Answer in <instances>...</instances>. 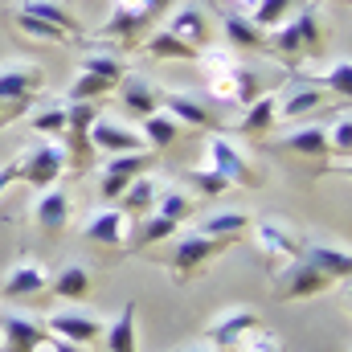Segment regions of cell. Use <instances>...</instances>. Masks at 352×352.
I'll use <instances>...</instances> for the list:
<instances>
[{"instance_id": "1f68e13d", "label": "cell", "mask_w": 352, "mask_h": 352, "mask_svg": "<svg viewBox=\"0 0 352 352\" xmlns=\"http://www.w3.org/2000/svg\"><path fill=\"white\" fill-rule=\"evenodd\" d=\"M173 234H176V221L160 217V213H144V217L135 221V230H131L127 246H152V242H168Z\"/></svg>"}, {"instance_id": "74e56055", "label": "cell", "mask_w": 352, "mask_h": 352, "mask_svg": "<svg viewBox=\"0 0 352 352\" xmlns=\"http://www.w3.org/2000/svg\"><path fill=\"white\" fill-rule=\"evenodd\" d=\"M29 127L41 140H62V131H66V107H41V111H33Z\"/></svg>"}, {"instance_id": "f6af8a7d", "label": "cell", "mask_w": 352, "mask_h": 352, "mask_svg": "<svg viewBox=\"0 0 352 352\" xmlns=\"http://www.w3.org/2000/svg\"><path fill=\"white\" fill-rule=\"evenodd\" d=\"M205 90H209V98H213V102L238 107V94H234V82H230V70H226V74H209V82H205Z\"/></svg>"}, {"instance_id": "8992f818", "label": "cell", "mask_w": 352, "mask_h": 352, "mask_svg": "<svg viewBox=\"0 0 352 352\" xmlns=\"http://www.w3.org/2000/svg\"><path fill=\"white\" fill-rule=\"evenodd\" d=\"M328 287H332V278H328L324 270H316L307 258H291V263L274 274V295H278L283 303L311 299V295H320V291H328Z\"/></svg>"}, {"instance_id": "3957f363", "label": "cell", "mask_w": 352, "mask_h": 352, "mask_svg": "<svg viewBox=\"0 0 352 352\" xmlns=\"http://www.w3.org/2000/svg\"><path fill=\"white\" fill-rule=\"evenodd\" d=\"M226 246H230L226 238H205V234H197V230H192V234H180V238L173 242V254H168V270H173V278L176 283H188L201 266L213 263Z\"/></svg>"}, {"instance_id": "7dc6e473", "label": "cell", "mask_w": 352, "mask_h": 352, "mask_svg": "<svg viewBox=\"0 0 352 352\" xmlns=\"http://www.w3.org/2000/svg\"><path fill=\"white\" fill-rule=\"evenodd\" d=\"M258 0H226V8H234V12H246V8H254Z\"/></svg>"}, {"instance_id": "7a4b0ae2", "label": "cell", "mask_w": 352, "mask_h": 352, "mask_svg": "<svg viewBox=\"0 0 352 352\" xmlns=\"http://www.w3.org/2000/svg\"><path fill=\"white\" fill-rule=\"evenodd\" d=\"M98 102H66V131H62V152H66V164L74 168H90V123L98 119Z\"/></svg>"}, {"instance_id": "9a60e30c", "label": "cell", "mask_w": 352, "mask_h": 352, "mask_svg": "<svg viewBox=\"0 0 352 352\" xmlns=\"http://www.w3.org/2000/svg\"><path fill=\"white\" fill-rule=\"evenodd\" d=\"M148 25H152V16H148V12L115 8V12L107 16V25L98 29V41H111V45H123V50H135Z\"/></svg>"}, {"instance_id": "4316f807", "label": "cell", "mask_w": 352, "mask_h": 352, "mask_svg": "<svg viewBox=\"0 0 352 352\" xmlns=\"http://www.w3.org/2000/svg\"><path fill=\"white\" fill-rule=\"evenodd\" d=\"M140 140H144L152 152H164V148H173L176 140H180V123H176L173 115L156 111V115L140 119Z\"/></svg>"}, {"instance_id": "5b68a950", "label": "cell", "mask_w": 352, "mask_h": 352, "mask_svg": "<svg viewBox=\"0 0 352 352\" xmlns=\"http://www.w3.org/2000/svg\"><path fill=\"white\" fill-rule=\"evenodd\" d=\"M205 156H209V168H217V173L226 176L230 184H242V188H263V176L258 168L246 160V152L238 148V144H230L226 135H213L209 144H205Z\"/></svg>"}, {"instance_id": "30bf717a", "label": "cell", "mask_w": 352, "mask_h": 352, "mask_svg": "<svg viewBox=\"0 0 352 352\" xmlns=\"http://www.w3.org/2000/svg\"><path fill=\"white\" fill-rule=\"evenodd\" d=\"M160 107H164V115H173L176 123H188V127H209V131H221L226 123H221V115L209 107V102H201V98H192V94H180V90H160Z\"/></svg>"}, {"instance_id": "b9f144b4", "label": "cell", "mask_w": 352, "mask_h": 352, "mask_svg": "<svg viewBox=\"0 0 352 352\" xmlns=\"http://www.w3.org/2000/svg\"><path fill=\"white\" fill-rule=\"evenodd\" d=\"M324 90L336 94L340 102H349V90H352V62L349 58H340L336 66H328V74H324Z\"/></svg>"}, {"instance_id": "836d02e7", "label": "cell", "mask_w": 352, "mask_h": 352, "mask_svg": "<svg viewBox=\"0 0 352 352\" xmlns=\"http://www.w3.org/2000/svg\"><path fill=\"white\" fill-rule=\"evenodd\" d=\"M12 25L25 33V37H33V41H50V45H62V41H70V33H62L58 25H50V21H41V16H33V12H12Z\"/></svg>"}, {"instance_id": "ee69618b", "label": "cell", "mask_w": 352, "mask_h": 352, "mask_svg": "<svg viewBox=\"0 0 352 352\" xmlns=\"http://www.w3.org/2000/svg\"><path fill=\"white\" fill-rule=\"evenodd\" d=\"M234 349L238 352H283V340H278L274 332H266V328H254V332H246Z\"/></svg>"}, {"instance_id": "4dcf8cb0", "label": "cell", "mask_w": 352, "mask_h": 352, "mask_svg": "<svg viewBox=\"0 0 352 352\" xmlns=\"http://www.w3.org/2000/svg\"><path fill=\"white\" fill-rule=\"evenodd\" d=\"M144 50H148V58H156V62H197V50L192 45H184V41H176L173 33H152L148 41H144Z\"/></svg>"}, {"instance_id": "8d00e7d4", "label": "cell", "mask_w": 352, "mask_h": 352, "mask_svg": "<svg viewBox=\"0 0 352 352\" xmlns=\"http://www.w3.org/2000/svg\"><path fill=\"white\" fill-rule=\"evenodd\" d=\"M230 82H234V94H238V107H246V102H254V98L263 94V78H258L254 66L234 62V66H230Z\"/></svg>"}, {"instance_id": "e0dca14e", "label": "cell", "mask_w": 352, "mask_h": 352, "mask_svg": "<svg viewBox=\"0 0 352 352\" xmlns=\"http://www.w3.org/2000/svg\"><path fill=\"white\" fill-rule=\"evenodd\" d=\"M127 221L131 217L119 205L115 209H98L87 226H82V238L94 242V246H127Z\"/></svg>"}, {"instance_id": "7c38bea8", "label": "cell", "mask_w": 352, "mask_h": 352, "mask_svg": "<svg viewBox=\"0 0 352 352\" xmlns=\"http://www.w3.org/2000/svg\"><path fill=\"white\" fill-rule=\"evenodd\" d=\"M50 336H58V340H70V344H94L98 336H102V320H94V316H78V311H54L45 324H41Z\"/></svg>"}, {"instance_id": "52a82bcc", "label": "cell", "mask_w": 352, "mask_h": 352, "mask_svg": "<svg viewBox=\"0 0 352 352\" xmlns=\"http://www.w3.org/2000/svg\"><path fill=\"white\" fill-rule=\"evenodd\" d=\"M152 168V152H127V156H111L98 173V197L102 201H119V192Z\"/></svg>"}, {"instance_id": "9c48e42d", "label": "cell", "mask_w": 352, "mask_h": 352, "mask_svg": "<svg viewBox=\"0 0 352 352\" xmlns=\"http://www.w3.org/2000/svg\"><path fill=\"white\" fill-rule=\"evenodd\" d=\"M254 328H263V316H258L254 307L238 303V307L221 311V316L205 328V336H209V344H213V349H234V344H238L246 332H254Z\"/></svg>"}, {"instance_id": "f546056e", "label": "cell", "mask_w": 352, "mask_h": 352, "mask_svg": "<svg viewBox=\"0 0 352 352\" xmlns=\"http://www.w3.org/2000/svg\"><path fill=\"white\" fill-rule=\"evenodd\" d=\"M328 102V90L316 87V82H303V87H295L283 102H278V115H287V119H299V115H311V111H320Z\"/></svg>"}, {"instance_id": "484cf974", "label": "cell", "mask_w": 352, "mask_h": 352, "mask_svg": "<svg viewBox=\"0 0 352 352\" xmlns=\"http://www.w3.org/2000/svg\"><path fill=\"white\" fill-rule=\"evenodd\" d=\"M242 230H250V213H242V209L209 213V217L197 226V234H205V238H226V242H238V234H242Z\"/></svg>"}, {"instance_id": "cb8c5ba5", "label": "cell", "mask_w": 352, "mask_h": 352, "mask_svg": "<svg viewBox=\"0 0 352 352\" xmlns=\"http://www.w3.org/2000/svg\"><path fill=\"white\" fill-rule=\"evenodd\" d=\"M135 299L131 303H123L119 307V316H115V324H107L102 328V336H107V352H140V336H135Z\"/></svg>"}, {"instance_id": "ac0fdd59", "label": "cell", "mask_w": 352, "mask_h": 352, "mask_svg": "<svg viewBox=\"0 0 352 352\" xmlns=\"http://www.w3.org/2000/svg\"><path fill=\"white\" fill-rule=\"evenodd\" d=\"M50 287V270L41 263H16L8 274H4V283H0V291L8 295V299H33V295H41Z\"/></svg>"}, {"instance_id": "d4e9b609", "label": "cell", "mask_w": 352, "mask_h": 352, "mask_svg": "<svg viewBox=\"0 0 352 352\" xmlns=\"http://www.w3.org/2000/svg\"><path fill=\"white\" fill-rule=\"evenodd\" d=\"M16 8H21V12H33V16H41V21H50V25H58V29L70 33V37H82V21H78L62 0H16Z\"/></svg>"}, {"instance_id": "bcb514c9", "label": "cell", "mask_w": 352, "mask_h": 352, "mask_svg": "<svg viewBox=\"0 0 352 352\" xmlns=\"http://www.w3.org/2000/svg\"><path fill=\"white\" fill-rule=\"evenodd\" d=\"M12 180H21V156H12L8 164H0V192H4Z\"/></svg>"}, {"instance_id": "277c9868", "label": "cell", "mask_w": 352, "mask_h": 352, "mask_svg": "<svg viewBox=\"0 0 352 352\" xmlns=\"http://www.w3.org/2000/svg\"><path fill=\"white\" fill-rule=\"evenodd\" d=\"M62 173H66V152H62L58 140H41L29 152H21V180L29 188H37V192L54 188Z\"/></svg>"}, {"instance_id": "4fadbf2b", "label": "cell", "mask_w": 352, "mask_h": 352, "mask_svg": "<svg viewBox=\"0 0 352 352\" xmlns=\"http://www.w3.org/2000/svg\"><path fill=\"white\" fill-rule=\"evenodd\" d=\"M41 87H45V70L41 66H33V62H4L0 66V102L33 98Z\"/></svg>"}, {"instance_id": "c3c4849f", "label": "cell", "mask_w": 352, "mask_h": 352, "mask_svg": "<svg viewBox=\"0 0 352 352\" xmlns=\"http://www.w3.org/2000/svg\"><path fill=\"white\" fill-rule=\"evenodd\" d=\"M184 352H217V349H213V344H209V349H205V344H197V349H184Z\"/></svg>"}, {"instance_id": "7402d4cb", "label": "cell", "mask_w": 352, "mask_h": 352, "mask_svg": "<svg viewBox=\"0 0 352 352\" xmlns=\"http://www.w3.org/2000/svg\"><path fill=\"white\" fill-rule=\"evenodd\" d=\"M274 119H278V98H274V94H258L254 102H246V115L238 119V135L263 140V135H270Z\"/></svg>"}, {"instance_id": "d590c367", "label": "cell", "mask_w": 352, "mask_h": 352, "mask_svg": "<svg viewBox=\"0 0 352 352\" xmlns=\"http://www.w3.org/2000/svg\"><path fill=\"white\" fill-rule=\"evenodd\" d=\"M82 70L107 78L111 87H119V78H123V58H119V54H107V50H90V54H82Z\"/></svg>"}, {"instance_id": "e575fe53", "label": "cell", "mask_w": 352, "mask_h": 352, "mask_svg": "<svg viewBox=\"0 0 352 352\" xmlns=\"http://www.w3.org/2000/svg\"><path fill=\"white\" fill-rule=\"evenodd\" d=\"M283 144L295 156H324L328 152V131L324 127H299V131H287Z\"/></svg>"}, {"instance_id": "f1b7e54d", "label": "cell", "mask_w": 352, "mask_h": 352, "mask_svg": "<svg viewBox=\"0 0 352 352\" xmlns=\"http://www.w3.org/2000/svg\"><path fill=\"white\" fill-rule=\"evenodd\" d=\"M156 192H160V184H156L148 173L135 176V180H131V184L119 192V209H123L127 217H131V213H140V217H144V213H152V205H156Z\"/></svg>"}, {"instance_id": "d6986e66", "label": "cell", "mask_w": 352, "mask_h": 352, "mask_svg": "<svg viewBox=\"0 0 352 352\" xmlns=\"http://www.w3.org/2000/svg\"><path fill=\"white\" fill-rule=\"evenodd\" d=\"M299 258H307L316 270H324L332 283H340V278L352 270L349 250H340V246H332V242H320V238H303V250H299Z\"/></svg>"}, {"instance_id": "d6a6232c", "label": "cell", "mask_w": 352, "mask_h": 352, "mask_svg": "<svg viewBox=\"0 0 352 352\" xmlns=\"http://www.w3.org/2000/svg\"><path fill=\"white\" fill-rule=\"evenodd\" d=\"M192 209H197V201H192L188 192H180V188H160V192H156V205H152V213L168 217V221H176V226L188 221Z\"/></svg>"}, {"instance_id": "60d3db41", "label": "cell", "mask_w": 352, "mask_h": 352, "mask_svg": "<svg viewBox=\"0 0 352 352\" xmlns=\"http://www.w3.org/2000/svg\"><path fill=\"white\" fill-rule=\"evenodd\" d=\"M291 8H295V0H258V4L250 8V12H254L250 21H254L263 33H270L274 25H283V21H287V12H291Z\"/></svg>"}, {"instance_id": "83f0119b", "label": "cell", "mask_w": 352, "mask_h": 352, "mask_svg": "<svg viewBox=\"0 0 352 352\" xmlns=\"http://www.w3.org/2000/svg\"><path fill=\"white\" fill-rule=\"evenodd\" d=\"M50 291L58 299H87L90 295V270L82 263H66L58 274H50Z\"/></svg>"}, {"instance_id": "7bdbcfd3", "label": "cell", "mask_w": 352, "mask_h": 352, "mask_svg": "<svg viewBox=\"0 0 352 352\" xmlns=\"http://www.w3.org/2000/svg\"><path fill=\"white\" fill-rule=\"evenodd\" d=\"M328 152H340V156H349V152H352V119H349V102L340 107V119H336V127L328 131Z\"/></svg>"}, {"instance_id": "ab89813d", "label": "cell", "mask_w": 352, "mask_h": 352, "mask_svg": "<svg viewBox=\"0 0 352 352\" xmlns=\"http://www.w3.org/2000/svg\"><path fill=\"white\" fill-rule=\"evenodd\" d=\"M107 90H115L107 78H98V74H87V70H82V74L70 82V90H66V102H98Z\"/></svg>"}, {"instance_id": "2e32d148", "label": "cell", "mask_w": 352, "mask_h": 352, "mask_svg": "<svg viewBox=\"0 0 352 352\" xmlns=\"http://www.w3.org/2000/svg\"><path fill=\"white\" fill-rule=\"evenodd\" d=\"M164 33H173L176 41H184V45H192L197 54L213 41V29H209V16L197 8V4H184V8H176L173 16H168V25H164Z\"/></svg>"}, {"instance_id": "8fae6325", "label": "cell", "mask_w": 352, "mask_h": 352, "mask_svg": "<svg viewBox=\"0 0 352 352\" xmlns=\"http://www.w3.org/2000/svg\"><path fill=\"white\" fill-rule=\"evenodd\" d=\"M140 131L135 127H123L115 119H94L90 123V148L94 152H107V156H127V152H140Z\"/></svg>"}, {"instance_id": "603a6c76", "label": "cell", "mask_w": 352, "mask_h": 352, "mask_svg": "<svg viewBox=\"0 0 352 352\" xmlns=\"http://www.w3.org/2000/svg\"><path fill=\"white\" fill-rule=\"evenodd\" d=\"M0 336H4V352H33L45 340V328L25 316H0Z\"/></svg>"}, {"instance_id": "ba28073f", "label": "cell", "mask_w": 352, "mask_h": 352, "mask_svg": "<svg viewBox=\"0 0 352 352\" xmlns=\"http://www.w3.org/2000/svg\"><path fill=\"white\" fill-rule=\"evenodd\" d=\"M254 242H258V250H263L266 258H274V263H291L303 250V234H295L287 221H274V217L254 221Z\"/></svg>"}, {"instance_id": "6da1fadb", "label": "cell", "mask_w": 352, "mask_h": 352, "mask_svg": "<svg viewBox=\"0 0 352 352\" xmlns=\"http://www.w3.org/2000/svg\"><path fill=\"white\" fill-rule=\"evenodd\" d=\"M320 45H324V29H320L316 4H307L303 12L287 16L283 25H274L266 33V54H274V58H303V54H316Z\"/></svg>"}, {"instance_id": "ffe728a7", "label": "cell", "mask_w": 352, "mask_h": 352, "mask_svg": "<svg viewBox=\"0 0 352 352\" xmlns=\"http://www.w3.org/2000/svg\"><path fill=\"white\" fill-rule=\"evenodd\" d=\"M221 33H226V45L238 54V50H254V54H266V33L242 12L226 8L221 12Z\"/></svg>"}, {"instance_id": "f35d334b", "label": "cell", "mask_w": 352, "mask_h": 352, "mask_svg": "<svg viewBox=\"0 0 352 352\" xmlns=\"http://www.w3.org/2000/svg\"><path fill=\"white\" fill-rule=\"evenodd\" d=\"M180 176H184V184H188V188H197L201 197H221L226 188H234L226 176L217 173V168H188V173H180Z\"/></svg>"}, {"instance_id": "5bb4252c", "label": "cell", "mask_w": 352, "mask_h": 352, "mask_svg": "<svg viewBox=\"0 0 352 352\" xmlns=\"http://www.w3.org/2000/svg\"><path fill=\"white\" fill-rule=\"evenodd\" d=\"M119 102H123L127 115L148 119V115L160 111V87L152 78H144V74H123L119 78Z\"/></svg>"}, {"instance_id": "44dd1931", "label": "cell", "mask_w": 352, "mask_h": 352, "mask_svg": "<svg viewBox=\"0 0 352 352\" xmlns=\"http://www.w3.org/2000/svg\"><path fill=\"white\" fill-rule=\"evenodd\" d=\"M33 226L41 234H62L70 226V197L62 188H45L33 205Z\"/></svg>"}]
</instances>
